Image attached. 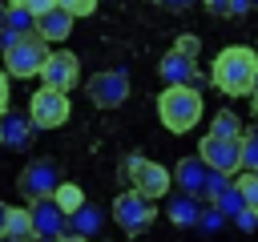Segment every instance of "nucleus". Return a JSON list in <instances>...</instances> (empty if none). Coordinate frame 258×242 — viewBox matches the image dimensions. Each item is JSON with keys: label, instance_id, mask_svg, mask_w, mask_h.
Instances as JSON below:
<instances>
[{"label": "nucleus", "instance_id": "nucleus-21", "mask_svg": "<svg viewBox=\"0 0 258 242\" xmlns=\"http://www.w3.org/2000/svg\"><path fill=\"white\" fill-rule=\"evenodd\" d=\"M210 133H214V137H226V141H242V121H238V113H230V109L214 113Z\"/></svg>", "mask_w": 258, "mask_h": 242}, {"label": "nucleus", "instance_id": "nucleus-2", "mask_svg": "<svg viewBox=\"0 0 258 242\" xmlns=\"http://www.w3.org/2000/svg\"><path fill=\"white\" fill-rule=\"evenodd\" d=\"M202 113H206V105L194 85H165L157 97V117L169 133H189L202 121Z\"/></svg>", "mask_w": 258, "mask_h": 242}, {"label": "nucleus", "instance_id": "nucleus-28", "mask_svg": "<svg viewBox=\"0 0 258 242\" xmlns=\"http://www.w3.org/2000/svg\"><path fill=\"white\" fill-rule=\"evenodd\" d=\"M222 222H226V214H222V210H202V218H198V226H202V230H218Z\"/></svg>", "mask_w": 258, "mask_h": 242}, {"label": "nucleus", "instance_id": "nucleus-7", "mask_svg": "<svg viewBox=\"0 0 258 242\" xmlns=\"http://www.w3.org/2000/svg\"><path fill=\"white\" fill-rule=\"evenodd\" d=\"M85 97H89L97 109H117V105H125V97H129V73L105 69V73L89 77V81H85Z\"/></svg>", "mask_w": 258, "mask_h": 242}, {"label": "nucleus", "instance_id": "nucleus-40", "mask_svg": "<svg viewBox=\"0 0 258 242\" xmlns=\"http://www.w3.org/2000/svg\"><path fill=\"white\" fill-rule=\"evenodd\" d=\"M254 177H258V169H254Z\"/></svg>", "mask_w": 258, "mask_h": 242}, {"label": "nucleus", "instance_id": "nucleus-42", "mask_svg": "<svg viewBox=\"0 0 258 242\" xmlns=\"http://www.w3.org/2000/svg\"><path fill=\"white\" fill-rule=\"evenodd\" d=\"M0 28H4V20H0Z\"/></svg>", "mask_w": 258, "mask_h": 242}, {"label": "nucleus", "instance_id": "nucleus-22", "mask_svg": "<svg viewBox=\"0 0 258 242\" xmlns=\"http://www.w3.org/2000/svg\"><path fill=\"white\" fill-rule=\"evenodd\" d=\"M242 169L246 173L258 169V121H254V129H242Z\"/></svg>", "mask_w": 258, "mask_h": 242}, {"label": "nucleus", "instance_id": "nucleus-13", "mask_svg": "<svg viewBox=\"0 0 258 242\" xmlns=\"http://www.w3.org/2000/svg\"><path fill=\"white\" fill-rule=\"evenodd\" d=\"M194 60H198V56H185V52L169 48V52L161 56L157 73H161L165 85H194V81H198V65H194Z\"/></svg>", "mask_w": 258, "mask_h": 242}, {"label": "nucleus", "instance_id": "nucleus-34", "mask_svg": "<svg viewBox=\"0 0 258 242\" xmlns=\"http://www.w3.org/2000/svg\"><path fill=\"white\" fill-rule=\"evenodd\" d=\"M202 4H206L214 16H226V8H230V0H202Z\"/></svg>", "mask_w": 258, "mask_h": 242}, {"label": "nucleus", "instance_id": "nucleus-10", "mask_svg": "<svg viewBox=\"0 0 258 242\" xmlns=\"http://www.w3.org/2000/svg\"><path fill=\"white\" fill-rule=\"evenodd\" d=\"M40 81H44L48 89H56V93H69V89L81 81V60H77V52H69V48H48V60H44V69H40Z\"/></svg>", "mask_w": 258, "mask_h": 242}, {"label": "nucleus", "instance_id": "nucleus-32", "mask_svg": "<svg viewBox=\"0 0 258 242\" xmlns=\"http://www.w3.org/2000/svg\"><path fill=\"white\" fill-rule=\"evenodd\" d=\"M250 8H254L250 0H230V8H226V16H246Z\"/></svg>", "mask_w": 258, "mask_h": 242}, {"label": "nucleus", "instance_id": "nucleus-19", "mask_svg": "<svg viewBox=\"0 0 258 242\" xmlns=\"http://www.w3.org/2000/svg\"><path fill=\"white\" fill-rule=\"evenodd\" d=\"M0 20H4V28H8V32H16V36L36 32V16H32V12H24V8L4 4V8H0Z\"/></svg>", "mask_w": 258, "mask_h": 242}, {"label": "nucleus", "instance_id": "nucleus-29", "mask_svg": "<svg viewBox=\"0 0 258 242\" xmlns=\"http://www.w3.org/2000/svg\"><path fill=\"white\" fill-rule=\"evenodd\" d=\"M226 186H230V177H226V173H210V186H206V198L214 202V198H218V194H222Z\"/></svg>", "mask_w": 258, "mask_h": 242}, {"label": "nucleus", "instance_id": "nucleus-15", "mask_svg": "<svg viewBox=\"0 0 258 242\" xmlns=\"http://www.w3.org/2000/svg\"><path fill=\"white\" fill-rule=\"evenodd\" d=\"M0 133H4V145H8V149H28V145H32V121H28L24 113L0 117Z\"/></svg>", "mask_w": 258, "mask_h": 242}, {"label": "nucleus", "instance_id": "nucleus-4", "mask_svg": "<svg viewBox=\"0 0 258 242\" xmlns=\"http://www.w3.org/2000/svg\"><path fill=\"white\" fill-rule=\"evenodd\" d=\"M69 113H73V105H69V93H56V89H48V85H40L32 97H28V121H32V129H60L64 121H69Z\"/></svg>", "mask_w": 258, "mask_h": 242}, {"label": "nucleus", "instance_id": "nucleus-1", "mask_svg": "<svg viewBox=\"0 0 258 242\" xmlns=\"http://www.w3.org/2000/svg\"><path fill=\"white\" fill-rule=\"evenodd\" d=\"M254 69H258V52L246 48V44H230L214 56L210 81L226 97H246V93H254Z\"/></svg>", "mask_w": 258, "mask_h": 242}, {"label": "nucleus", "instance_id": "nucleus-39", "mask_svg": "<svg viewBox=\"0 0 258 242\" xmlns=\"http://www.w3.org/2000/svg\"><path fill=\"white\" fill-rule=\"evenodd\" d=\"M0 145H4V133H0Z\"/></svg>", "mask_w": 258, "mask_h": 242}, {"label": "nucleus", "instance_id": "nucleus-16", "mask_svg": "<svg viewBox=\"0 0 258 242\" xmlns=\"http://www.w3.org/2000/svg\"><path fill=\"white\" fill-rule=\"evenodd\" d=\"M69 226H73V234H77V238H97V234H101V226H105V214H101L97 206H89V202H85V206L69 218Z\"/></svg>", "mask_w": 258, "mask_h": 242}, {"label": "nucleus", "instance_id": "nucleus-24", "mask_svg": "<svg viewBox=\"0 0 258 242\" xmlns=\"http://www.w3.org/2000/svg\"><path fill=\"white\" fill-rule=\"evenodd\" d=\"M234 186H238V194H242L246 210H254V214H258V177H254V173H246V177H238Z\"/></svg>", "mask_w": 258, "mask_h": 242}, {"label": "nucleus", "instance_id": "nucleus-9", "mask_svg": "<svg viewBox=\"0 0 258 242\" xmlns=\"http://www.w3.org/2000/svg\"><path fill=\"white\" fill-rule=\"evenodd\" d=\"M153 202H145L141 194H133V190H125V194H117L113 198V222L125 230V234H141V230H149L153 226Z\"/></svg>", "mask_w": 258, "mask_h": 242}, {"label": "nucleus", "instance_id": "nucleus-38", "mask_svg": "<svg viewBox=\"0 0 258 242\" xmlns=\"http://www.w3.org/2000/svg\"><path fill=\"white\" fill-rule=\"evenodd\" d=\"M254 93H258V69H254Z\"/></svg>", "mask_w": 258, "mask_h": 242}, {"label": "nucleus", "instance_id": "nucleus-41", "mask_svg": "<svg viewBox=\"0 0 258 242\" xmlns=\"http://www.w3.org/2000/svg\"><path fill=\"white\" fill-rule=\"evenodd\" d=\"M250 4H258V0H250Z\"/></svg>", "mask_w": 258, "mask_h": 242}, {"label": "nucleus", "instance_id": "nucleus-23", "mask_svg": "<svg viewBox=\"0 0 258 242\" xmlns=\"http://www.w3.org/2000/svg\"><path fill=\"white\" fill-rule=\"evenodd\" d=\"M214 210H222L226 218H234L238 210H246V202H242V194H238V186H226L218 198H214Z\"/></svg>", "mask_w": 258, "mask_h": 242}, {"label": "nucleus", "instance_id": "nucleus-8", "mask_svg": "<svg viewBox=\"0 0 258 242\" xmlns=\"http://www.w3.org/2000/svg\"><path fill=\"white\" fill-rule=\"evenodd\" d=\"M198 157H202V161H206L214 173L234 177V173L242 169V141H226V137L206 133V137L198 141Z\"/></svg>", "mask_w": 258, "mask_h": 242}, {"label": "nucleus", "instance_id": "nucleus-17", "mask_svg": "<svg viewBox=\"0 0 258 242\" xmlns=\"http://www.w3.org/2000/svg\"><path fill=\"white\" fill-rule=\"evenodd\" d=\"M198 218H202V202H198V198L177 194V198L169 202V222H173V226H198Z\"/></svg>", "mask_w": 258, "mask_h": 242}, {"label": "nucleus", "instance_id": "nucleus-20", "mask_svg": "<svg viewBox=\"0 0 258 242\" xmlns=\"http://www.w3.org/2000/svg\"><path fill=\"white\" fill-rule=\"evenodd\" d=\"M52 202H56V210H64V214L73 218V214L85 206V190H81V186H73V182H60V186L52 190Z\"/></svg>", "mask_w": 258, "mask_h": 242}, {"label": "nucleus", "instance_id": "nucleus-18", "mask_svg": "<svg viewBox=\"0 0 258 242\" xmlns=\"http://www.w3.org/2000/svg\"><path fill=\"white\" fill-rule=\"evenodd\" d=\"M4 238H12V242H32V238H36V230H32V214H28V210H16V206H8Z\"/></svg>", "mask_w": 258, "mask_h": 242}, {"label": "nucleus", "instance_id": "nucleus-30", "mask_svg": "<svg viewBox=\"0 0 258 242\" xmlns=\"http://www.w3.org/2000/svg\"><path fill=\"white\" fill-rule=\"evenodd\" d=\"M8 101H12V85H8V73L0 69V117L8 113Z\"/></svg>", "mask_w": 258, "mask_h": 242}, {"label": "nucleus", "instance_id": "nucleus-3", "mask_svg": "<svg viewBox=\"0 0 258 242\" xmlns=\"http://www.w3.org/2000/svg\"><path fill=\"white\" fill-rule=\"evenodd\" d=\"M121 177H125L129 190L141 194L145 202H161V198L169 194V186H173V173H169L161 161H149V157H141V153H129V157L121 161Z\"/></svg>", "mask_w": 258, "mask_h": 242}, {"label": "nucleus", "instance_id": "nucleus-14", "mask_svg": "<svg viewBox=\"0 0 258 242\" xmlns=\"http://www.w3.org/2000/svg\"><path fill=\"white\" fill-rule=\"evenodd\" d=\"M69 32H73V16H69V12L48 8L44 16H36V36H40L44 44H52V40H69Z\"/></svg>", "mask_w": 258, "mask_h": 242}, {"label": "nucleus", "instance_id": "nucleus-36", "mask_svg": "<svg viewBox=\"0 0 258 242\" xmlns=\"http://www.w3.org/2000/svg\"><path fill=\"white\" fill-rule=\"evenodd\" d=\"M56 242H89V238H77V234H64V238H56Z\"/></svg>", "mask_w": 258, "mask_h": 242}, {"label": "nucleus", "instance_id": "nucleus-31", "mask_svg": "<svg viewBox=\"0 0 258 242\" xmlns=\"http://www.w3.org/2000/svg\"><path fill=\"white\" fill-rule=\"evenodd\" d=\"M234 222H238L242 230H254V226H258V214H254V210H238V214H234Z\"/></svg>", "mask_w": 258, "mask_h": 242}, {"label": "nucleus", "instance_id": "nucleus-26", "mask_svg": "<svg viewBox=\"0 0 258 242\" xmlns=\"http://www.w3.org/2000/svg\"><path fill=\"white\" fill-rule=\"evenodd\" d=\"M12 8H24V12H32V16H44L48 8H56V0H8Z\"/></svg>", "mask_w": 258, "mask_h": 242}, {"label": "nucleus", "instance_id": "nucleus-25", "mask_svg": "<svg viewBox=\"0 0 258 242\" xmlns=\"http://www.w3.org/2000/svg\"><path fill=\"white\" fill-rule=\"evenodd\" d=\"M56 8L77 20V16H93V12H97V0H56Z\"/></svg>", "mask_w": 258, "mask_h": 242}, {"label": "nucleus", "instance_id": "nucleus-37", "mask_svg": "<svg viewBox=\"0 0 258 242\" xmlns=\"http://www.w3.org/2000/svg\"><path fill=\"white\" fill-rule=\"evenodd\" d=\"M250 113H254V121H258V93H254V105H250Z\"/></svg>", "mask_w": 258, "mask_h": 242}, {"label": "nucleus", "instance_id": "nucleus-6", "mask_svg": "<svg viewBox=\"0 0 258 242\" xmlns=\"http://www.w3.org/2000/svg\"><path fill=\"white\" fill-rule=\"evenodd\" d=\"M64 177H60V165L52 161V157H32L24 169H20V194L28 198V202H40V198H52V190L60 186Z\"/></svg>", "mask_w": 258, "mask_h": 242}, {"label": "nucleus", "instance_id": "nucleus-27", "mask_svg": "<svg viewBox=\"0 0 258 242\" xmlns=\"http://www.w3.org/2000/svg\"><path fill=\"white\" fill-rule=\"evenodd\" d=\"M173 48H177V52H185V56H198V48H202V40H198V36H189V32H181V36L173 40Z\"/></svg>", "mask_w": 258, "mask_h": 242}, {"label": "nucleus", "instance_id": "nucleus-12", "mask_svg": "<svg viewBox=\"0 0 258 242\" xmlns=\"http://www.w3.org/2000/svg\"><path fill=\"white\" fill-rule=\"evenodd\" d=\"M210 165L202 161V157H181L177 161V169H173V182L181 186V194H189V198H206V186H210Z\"/></svg>", "mask_w": 258, "mask_h": 242}, {"label": "nucleus", "instance_id": "nucleus-33", "mask_svg": "<svg viewBox=\"0 0 258 242\" xmlns=\"http://www.w3.org/2000/svg\"><path fill=\"white\" fill-rule=\"evenodd\" d=\"M161 8H169V12H185V8H194V0H157Z\"/></svg>", "mask_w": 258, "mask_h": 242}, {"label": "nucleus", "instance_id": "nucleus-43", "mask_svg": "<svg viewBox=\"0 0 258 242\" xmlns=\"http://www.w3.org/2000/svg\"><path fill=\"white\" fill-rule=\"evenodd\" d=\"M8 242H12V238H8Z\"/></svg>", "mask_w": 258, "mask_h": 242}, {"label": "nucleus", "instance_id": "nucleus-35", "mask_svg": "<svg viewBox=\"0 0 258 242\" xmlns=\"http://www.w3.org/2000/svg\"><path fill=\"white\" fill-rule=\"evenodd\" d=\"M4 222H8V206L0 202V238H4Z\"/></svg>", "mask_w": 258, "mask_h": 242}, {"label": "nucleus", "instance_id": "nucleus-11", "mask_svg": "<svg viewBox=\"0 0 258 242\" xmlns=\"http://www.w3.org/2000/svg\"><path fill=\"white\" fill-rule=\"evenodd\" d=\"M28 214H32V230H36V238H64V230H69V214L56 210L52 198L32 202Z\"/></svg>", "mask_w": 258, "mask_h": 242}, {"label": "nucleus", "instance_id": "nucleus-5", "mask_svg": "<svg viewBox=\"0 0 258 242\" xmlns=\"http://www.w3.org/2000/svg\"><path fill=\"white\" fill-rule=\"evenodd\" d=\"M44 60H48V44H44L36 32H28V36H20V40L4 52V73H8V77H40Z\"/></svg>", "mask_w": 258, "mask_h": 242}]
</instances>
